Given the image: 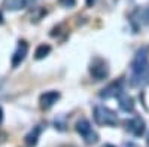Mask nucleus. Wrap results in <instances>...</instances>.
Segmentation results:
<instances>
[{
    "label": "nucleus",
    "mask_w": 149,
    "mask_h": 147,
    "mask_svg": "<svg viewBox=\"0 0 149 147\" xmlns=\"http://www.w3.org/2000/svg\"><path fill=\"white\" fill-rule=\"evenodd\" d=\"M148 48H142L136 52L130 64V85L133 88H143L149 83V61Z\"/></svg>",
    "instance_id": "nucleus-1"
},
{
    "label": "nucleus",
    "mask_w": 149,
    "mask_h": 147,
    "mask_svg": "<svg viewBox=\"0 0 149 147\" xmlns=\"http://www.w3.org/2000/svg\"><path fill=\"white\" fill-rule=\"evenodd\" d=\"M94 120L100 126H115L118 124V116L109 107L95 106L94 107Z\"/></svg>",
    "instance_id": "nucleus-2"
},
{
    "label": "nucleus",
    "mask_w": 149,
    "mask_h": 147,
    "mask_svg": "<svg viewBox=\"0 0 149 147\" xmlns=\"http://www.w3.org/2000/svg\"><path fill=\"white\" fill-rule=\"evenodd\" d=\"M76 131L86 144H95L98 141V134L93 129L91 124L86 119H81L76 122Z\"/></svg>",
    "instance_id": "nucleus-3"
},
{
    "label": "nucleus",
    "mask_w": 149,
    "mask_h": 147,
    "mask_svg": "<svg viewBox=\"0 0 149 147\" xmlns=\"http://www.w3.org/2000/svg\"><path fill=\"white\" fill-rule=\"evenodd\" d=\"M90 73H91V76H93L95 80H103V79H106L107 75H109V68H107L106 61H103L102 58L93 59V63L90 64Z\"/></svg>",
    "instance_id": "nucleus-4"
},
{
    "label": "nucleus",
    "mask_w": 149,
    "mask_h": 147,
    "mask_svg": "<svg viewBox=\"0 0 149 147\" xmlns=\"http://www.w3.org/2000/svg\"><path fill=\"white\" fill-rule=\"evenodd\" d=\"M27 52H29V43L26 40H19L18 45H17V49L14 51V54H12V67H18L24 59H26L27 57Z\"/></svg>",
    "instance_id": "nucleus-5"
},
{
    "label": "nucleus",
    "mask_w": 149,
    "mask_h": 147,
    "mask_svg": "<svg viewBox=\"0 0 149 147\" xmlns=\"http://www.w3.org/2000/svg\"><path fill=\"white\" fill-rule=\"evenodd\" d=\"M121 92H124V89H122V80H115V82H110L106 88H103L102 92L98 95H100V98L109 100V98H118V95Z\"/></svg>",
    "instance_id": "nucleus-6"
},
{
    "label": "nucleus",
    "mask_w": 149,
    "mask_h": 147,
    "mask_svg": "<svg viewBox=\"0 0 149 147\" xmlns=\"http://www.w3.org/2000/svg\"><path fill=\"white\" fill-rule=\"evenodd\" d=\"M125 129L131 134V135L140 137V135H143L146 126H145L143 119H140V117H133V119H130V120H125Z\"/></svg>",
    "instance_id": "nucleus-7"
},
{
    "label": "nucleus",
    "mask_w": 149,
    "mask_h": 147,
    "mask_svg": "<svg viewBox=\"0 0 149 147\" xmlns=\"http://www.w3.org/2000/svg\"><path fill=\"white\" fill-rule=\"evenodd\" d=\"M60 100V92L57 91H48V92H43L39 98V104L43 110H48L51 108L57 101Z\"/></svg>",
    "instance_id": "nucleus-8"
},
{
    "label": "nucleus",
    "mask_w": 149,
    "mask_h": 147,
    "mask_svg": "<svg viewBox=\"0 0 149 147\" xmlns=\"http://www.w3.org/2000/svg\"><path fill=\"white\" fill-rule=\"evenodd\" d=\"M37 0H3L2 6L8 10H19V9H26L34 5Z\"/></svg>",
    "instance_id": "nucleus-9"
},
{
    "label": "nucleus",
    "mask_w": 149,
    "mask_h": 147,
    "mask_svg": "<svg viewBox=\"0 0 149 147\" xmlns=\"http://www.w3.org/2000/svg\"><path fill=\"white\" fill-rule=\"evenodd\" d=\"M118 104H119V108L122 112H133L134 110V101L130 95H127L125 92H121L118 95Z\"/></svg>",
    "instance_id": "nucleus-10"
},
{
    "label": "nucleus",
    "mask_w": 149,
    "mask_h": 147,
    "mask_svg": "<svg viewBox=\"0 0 149 147\" xmlns=\"http://www.w3.org/2000/svg\"><path fill=\"white\" fill-rule=\"evenodd\" d=\"M40 134H42V126L37 125V126H34V128L27 134V135H26L24 141H26V144H27L29 147H34V146L37 144V141H39Z\"/></svg>",
    "instance_id": "nucleus-11"
},
{
    "label": "nucleus",
    "mask_w": 149,
    "mask_h": 147,
    "mask_svg": "<svg viewBox=\"0 0 149 147\" xmlns=\"http://www.w3.org/2000/svg\"><path fill=\"white\" fill-rule=\"evenodd\" d=\"M49 52H51V46L42 43V45L37 46L36 52H34V58H36V59H43L46 55H49Z\"/></svg>",
    "instance_id": "nucleus-12"
},
{
    "label": "nucleus",
    "mask_w": 149,
    "mask_h": 147,
    "mask_svg": "<svg viewBox=\"0 0 149 147\" xmlns=\"http://www.w3.org/2000/svg\"><path fill=\"white\" fill-rule=\"evenodd\" d=\"M58 3L64 8H73L76 5V0H58Z\"/></svg>",
    "instance_id": "nucleus-13"
},
{
    "label": "nucleus",
    "mask_w": 149,
    "mask_h": 147,
    "mask_svg": "<svg viewBox=\"0 0 149 147\" xmlns=\"http://www.w3.org/2000/svg\"><path fill=\"white\" fill-rule=\"evenodd\" d=\"M95 2H97V0H85V3H86V6H94L95 5Z\"/></svg>",
    "instance_id": "nucleus-14"
},
{
    "label": "nucleus",
    "mask_w": 149,
    "mask_h": 147,
    "mask_svg": "<svg viewBox=\"0 0 149 147\" xmlns=\"http://www.w3.org/2000/svg\"><path fill=\"white\" fill-rule=\"evenodd\" d=\"M2 120H3V110L0 107V124H2Z\"/></svg>",
    "instance_id": "nucleus-15"
},
{
    "label": "nucleus",
    "mask_w": 149,
    "mask_h": 147,
    "mask_svg": "<svg viewBox=\"0 0 149 147\" xmlns=\"http://www.w3.org/2000/svg\"><path fill=\"white\" fill-rule=\"evenodd\" d=\"M3 22V15H2V12H0V24Z\"/></svg>",
    "instance_id": "nucleus-16"
},
{
    "label": "nucleus",
    "mask_w": 149,
    "mask_h": 147,
    "mask_svg": "<svg viewBox=\"0 0 149 147\" xmlns=\"http://www.w3.org/2000/svg\"><path fill=\"white\" fill-rule=\"evenodd\" d=\"M103 147H115V146H112V144H104Z\"/></svg>",
    "instance_id": "nucleus-17"
},
{
    "label": "nucleus",
    "mask_w": 149,
    "mask_h": 147,
    "mask_svg": "<svg viewBox=\"0 0 149 147\" xmlns=\"http://www.w3.org/2000/svg\"><path fill=\"white\" fill-rule=\"evenodd\" d=\"M148 146H149V135H148Z\"/></svg>",
    "instance_id": "nucleus-18"
}]
</instances>
